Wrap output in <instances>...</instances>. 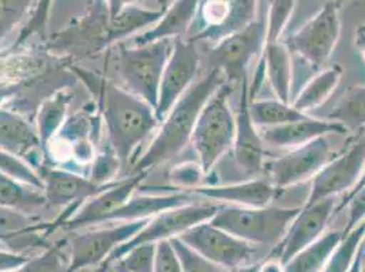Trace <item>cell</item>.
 <instances>
[{
    "instance_id": "obj_1",
    "label": "cell",
    "mask_w": 365,
    "mask_h": 272,
    "mask_svg": "<svg viewBox=\"0 0 365 272\" xmlns=\"http://www.w3.org/2000/svg\"><path fill=\"white\" fill-rule=\"evenodd\" d=\"M71 70L96 95L94 103L101 115L106 140L120 161L124 179L137 161L139 147L160 124L155 110L109 79L94 75L79 67Z\"/></svg>"
},
{
    "instance_id": "obj_2",
    "label": "cell",
    "mask_w": 365,
    "mask_h": 272,
    "mask_svg": "<svg viewBox=\"0 0 365 272\" xmlns=\"http://www.w3.org/2000/svg\"><path fill=\"white\" fill-rule=\"evenodd\" d=\"M227 82L221 70L212 67L172 106L158 132L131 167L130 174L150 173L154 167L176 158L190 145L199 115L217 89ZM128 174V176H130Z\"/></svg>"
},
{
    "instance_id": "obj_3",
    "label": "cell",
    "mask_w": 365,
    "mask_h": 272,
    "mask_svg": "<svg viewBox=\"0 0 365 272\" xmlns=\"http://www.w3.org/2000/svg\"><path fill=\"white\" fill-rule=\"evenodd\" d=\"M101 128L103 120L96 103L68 115L46 146L43 165L63 167L79 174H83L81 167H85L88 174L100 147Z\"/></svg>"
},
{
    "instance_id": "obj_4",
    "label": "cell",
    "mask_w": 365,
    "mask_h": 272,
    "mask_svg": "<svg viewBox=\"0 0 365 272\" xmlns=\"http://www.w3.org/2000/svg\"><path fill=\"white\" fill-rule=\"evenodd\" d=\"M175 40H158L145 46H130L127 41L115 46V68L123 89L133 93L146 104L155 106L163 74Z\"/></svg>"
},
{
    "instance_id": "obj_5",
    "label": "cell",
    "mask_w": 365,
    "mask_h": 272,
    "mask_svg": "<svg viewBox=\"0 0 365 272\" xmlns=\"http://www.w3.org/2000/svg\"><path fill=\"white\" fill-rule=\"evenodd\" d=\"M230 93L232 83L224 82L203 106L191 136L190 145L206 176L233 146L236 115L229 103Z\"/></svg>"
},
{
    "instance_id": "obj_6",
    "label": "cell",
    "mask_w": 365,
    "mask_h": 272,
    "mask_svg": "<svg viewBox=\"0 0 365 272\" xmlns=\"http://www.w3.org/2000/svg\"><path fill=\"white\" fill-rule=\"evenodd\" d=\"M302 207H240L221 204L210 224L260 246L275 248Z\"/></svg>"
},
{
    "instance_id": "obj_7",
    "label": "cell",
    "mask_w": 365,
    "mask_h": 272,
    "mask_svg": "<svg viewBox=\"0 0 365 272\" xmlns=\"http://www.w3.org/2000/svg\"><path fill=\"white\" fill-rule=\"evenodd\" d=\"M267 9L269 0H260L255 19L242 31L215 43L209 52L212 67L221 70L232 85L242 83L251 61L263 53L267 40Z\"/></svg>"
},
{
    "instance_id": "obj_8",
    "label": "cell",
    "mask_w": 365,
    "mask_h": 272,
    "mask_svg": "<svg viewBox=\"0 0 365 272\" xmlns=\"http://www.w3.org/2000/svg\"><path fill=\"white\" fill-rule=\"evenodd\" d=\"M221 204L215 203H187L180 207H175L167 211L160 212L155 216L150 218L148 224L142 227L137 234L118 246L104 264L100 267L98 272H106L110 267L112 263L119 260L120 257L128 252L131 248L138 246L146 242H160L164 240H172L180 237L187 230L197 226L199 224L209 222L217 211L220 210Z\"/></svg>"
},
{
    "instance_id": "obj_9",
    "label": "cell",
    "mask_w": 365,
    "mask_h": 272,
    "mask_svg": "<svg viewBox=\"0 0 365 272\" xmlns=\"http://www.w3.org/2000/svg\"><path fill=\"white\" fill-rule=\"evenodd\" d=\"M149 219L112 224L108 227H88L71 236L68 240L70 266L68 272L93 270L103 266L109 255L124 242L131 240Z\"/></svg>"
},
{
    "instance_id": "obj_10",
    "label": "cell",
    "mask_w": 365,
    "mask_h": 272,
    "mask_svg": "<svg viewBox=\"0 0 365 272\" xmlns=\"http://www.w3.org/2000/svg\"><path fill=\"white\" fill-rule=\"evenodd\" d=\"M341 22L336 1H326L319 13L284 41L290 52L314 70L330 59L339 38Z\"/></svg>"
},
{
    "instance_id": "obj_11",
    "label": "cell",
    "mask_w": 365,
    "mask_h": 272,
    "mask_svg": "<svg viewBox=\"0 0 365 272\" xmlns=\"http://www.w3.org/2000/svg\"><path fill=\"white\" fill-rule=\"evenodd\" d=\"M178 239L224 270L255 264L258 255V245L214 226L210 221L187 230Z\"/></svg>"
},
{
    "instance_id": "obj_12",
    "label": "cell",
    "mask_w": 365,
    "mask_h": 272,
    "mask_svg": "<svg viewBox=\"0 0 365 272\" xmlns=\"http://www.w3.org/2000/svg\"><path fill=\"white\" fill-rule=\"evenodd\" d=\"M331 159L327 136H320L300 147H294L282 157L264 162L263 172L274 187L285 189L312 179Z\"/></svg>"
},
{
    "instance_id": "obj_13",
    "label": "cell",
    "mask_w": 365,
    "mask_h": 272,
    "mask_svg": "<svg viewBox=\"0 0 365 272\" xmlns=\"http://www.w3.org/2000/svg\"><path fill=\"white\" fill-rule=\"evenodd\" d=\"M200 64L197 43L176 38L169 56L158 91L155 116L161 121L167 116L182 94L188 90L197 78Z\"/></svg>"
},
{
    "instance_id": "obj_14",
    "label": "cell",
    "mask_w": 365,
    "mask_h": 272,
    "mask_svg": "<svg viewBox=\"0 0 365 272\" xmlns=\"http://www.w3.org/2000/svg\"><path fill=\"white\" fill-rule=\"evenodd\" d=\"M365 167V139L359 137L342 155L331 158L311 179V189L305 204L326 197L348 194L356 185Z\"/></svg>"
},
{
    "instance_id": "obj_15",
    "label": "cell",
    "mask_w": 365,
    "mask_h": 272,
    "mask_svg": "<svg viewBox=\"0 0 365 272\" xmlns=\"http://www.w3.org/2000/svg\"><path fill=\"white\" fill-rule=\"evenodd\" d=\"M335 214V197H326L312 204H304L292 221L284 239L273 248V253L282 264L305 246L324 234L330 218Z\"/></svg>"
},
{
    "instance_id": "obj_16",
    "label": "cell",
    "mask_w": 365,
    "mask_h": 272,
    "mask_svg": "<svg viewBox=\"0 0 365 272\" xmlns=\"http://www.w3.org/2000/svg\"><path fill=\"white\" fill-rule=\"evenodd\" d=\"M37 172L43 180V194L49 209L64 210L71 206H81L118 182L100 185L91 182L88 176L49 165H41Z\"/></svg>"
},
{
    "instance_id": "obj_17",
    "label": "cell",
    "mask_w": 365,
    "mask_h": 272,
    "mask_svg": "<svg viewBox=\"0 0 365 272\" xmlns=\"http://www.w3.org/2000/svg\"><path fill=\"white\" fill-rule=\"evenodd\" d=\"M148 176L149 173H135L118 180L103 192L83 202L61 229L66 231H79L88 227L100 226L109 212L116 210L134 195Z\"/></svg>"
},
{
    "instance_id": "obj_18",
    "label": "cell",
    "mask_w": 365,
    "mask_h": 272,
    "mask_svg": "<svg viewBox=\"0 0 365 272\" xmlns=\"http://www.w3.org/2000/svg\"><path fill=\"white\" fill-rule=\"evenodd\" d=\"M248 97V78L240 83V104L236 115V134L232 152L237 167L247 176L255 177L264 167V143L259 134L258 127L251 120Z\"/></svg>"
},
{
    "instance_id": "obj_19",
    "label": "cell",
    "mask_w": 365,
    "mask_h": 272,
    "mask_svg": "<svg viewBox=\"0 0 365 272\" xmlns=\"http://www.w3.org/2000/svg\"><path fill=\"white\" fill-rule=\"evenodd\" d=\"M0 149L25 159L36 170L44 164V150L36 125L6 108H0Z\"/></svg>"
},
{
    "instance_id": "obj_20",
    "label": "cell",
    "mask_w": 365,
    "mask_h": 272,
    "mask_svg": "<svg viewBox=\"0 0 365 272\" xmlns=\"http://www.w3.org/2000/svg\"><path fill=\"white\" fill-rule=\"evenodd\" d=\"M258 130L264 145L277 149L290 150L307 145L320 136H329L331 134L345 135L349 132L346 127L338 121L314 119L311 116L284 125Z\"/></svg>"
},
{
    "instance_id": "obj_21",
    "label": "cell",
    "mask_w": 365,
    "mask_h": 272,
    "mask_svg": "<svg viewBox=\"0 0 365 272\" xmlns=\"http://www.w3.org/2000/svg\"><path fill=\"white\" fill-rule=\"evenodd\" d=\"M278 189L267 179H254L250 182H236L228 185H202L192 189L206 200L218 202L220 204L240 207H266L270 206Z\"/></svg>"
},
{
    "instance_id": "obj_22",
    "label": "cell",
    "mask_w": 365,
    "mask_h": 272,
    "mask_svg": "<svg viewBox=\"0 0 365 272\" xmlns=\"http://www.w3.org/2000/svg\"><path fill=\"white\" fill-rule=\"evenodd\" d=\"M198 1L175 0L150 29L134 36L130 41H125L130 46H138L150 44L158 40H176L185 37L197 14Z\"/></svg>"
},
{
    "instance_id": "obj_23",
    "label": "cell",
    "mask_w": 365,
    "mask_h": 272,
    "mask_svg": "<svg viewBox=\"0 0 365 272\" xmlns=\"http://www.w3.org/2000/svg\"><path fill=\"white\" fill-rule=\"evenodd\" d=\"M187 203H191V194L185 191L168 195H133L116 210L109 212L101 221V225L150 219L160 212L180 207Z\"/></svg>"
},
{
    "instance_id": "obj_24",
    "label": "cell",
    "mask_w": 365,
    "mask_h": 272,
    "mask_svg": "<svg viewBox=\"0 0 365 272\" xmlns=\"http://www.w3.org/2000/svg\"><path fill=\"white\" fill-rule=\"evenodd\" d=\"M260 59L275 98L290 104L293 91V59L289 48L284 41H266Z\"/></svg>"
},
{
    "instance_id": "obj_25",
    "label": "cell",
    "mask_w": 365,
    "mask_h": 272,
    "mask_svg": "<svg viewBox=\"0 0 365 272\" xmlns=\"http://www.w3.org/2000/svg\"><path fill=\"white\" fill-rule=\"evenodd\" d=\"M341 76L342 70L339 67H331L317 73L305 82L300 90L297 91L290 105L305 115L311 110L318 109L324 104V101H327V98L336 89Z\"/></svg>"
},
{
    "instance_id": "obj_26",
    "label": "cell",
    "mask_w": 365,
    "mask_h": 272,
    "mask_svg": "<svg viewBox=\"0 0 365 272\" xmlns=\"http://www.w3.org/2000/svg\"><path fill=\"white\" fill-rule=\"evenodd\" d=\"M344 239V230H333L320 236L284 264V272H320L326 261Z\"/></svg>"
},
{
    "instance_id": "obj_27",
    "label": "cell",
    "mask_w": 365,
    "mask_h": 272,
    "mask_svg": "<svg viewBox=\"0 0 365 272\" xmlns=\"http://www.w3.org/2000/svg\"><path fill=\"white\" fill-rule=\"evenodd\" d=\"M73 101V94L61 89L43 101L36 115V130L40 136L43 150L58 134L63 122L68 116V108Z\"/></svg>"
},
{
    "instance_id": "obj_28",
    "label": "cell",
    "mask_w": 365,
    "mask_h": 272,
    "mask_svg": "<svg viewBox=\"0 0 365 272\" xmlns=\"http://www.w3.org/2000/svg\"><path fill=\"white\" fill-rule=\"evenodd\" d=\"M161 10H150L140 6H130L123 9L119 14L110 16L109 23V46L125 41L128 37L148 31L161 16Z\"/></svg>"
},
{
    "instance_id": "obj_29",
    "label": "cell",
    "mask_w": 365,
    "mask_h": 272,
    "mask_svg": "<svg viewBox=\"0 0 365 272\" xmlns=\"http://www.w3.org/2000/svg\"><path fill=\"white\" fill-rule=\"evenodd\" d=\"M0 207L38 215L48 206L41 189L16 182L0 172Z\"/></svg>"
},
{
    "instance_id": "obj_30",
    "label": "cell",
    "mask_w": 365,
    "mask_h": 272,
    "mask_svg": "<svg viewBox=\"0 0 365 272\" xmlns=\"http://www.w3.org/2000/svg\"><path fill=\"white\" fill-rule=\"evenodd\" d=\"M248 110L252 122L258 128H270L284 125L307 117L303 112L294 109L290 104L274 100H254L250 101Z\"/></svg>"
},
{
    "instance_id": "obj_31",
    "label": "cell",
    "mask_w": 365,
    "mask_h": 272,
    "mask_svg": "<svg viewBox=\"0 0 365 272\" xmlns=\"http://www.w3.org/2000/svg\"><path fill=\"white\" fill-rule=\"evenodd\" d=\"M233 1L235 0H199L197 14L185 40L195 43L203 34L220 28L227 21Z\"/></svg>"
},
{
    "instance_id": "obj_32",
    "label": "cell",
    "mask_w": 365,
    "mask_h": 272,
    "mask_svg": "<svg viewBox=\"0 0 365 272\" xmlns=\"http://www.w3.org/2000/svg\"><path fill=\"white\" fill-rule=\"evenodd\" d=\"M327 120L338 121L348 131L365 130V86H356L346 91L327 117Z\"/></svg>"
},
{
    "instance_id": "obj_33",
    "label": "cell",
    "mask_w": 365,
    "mask_h": 272,
    "mask_svg": "<svg viewBox=\"0 0 365 272\" xmlns=\"http://www.w3.org/2000/svg\"><path fill=\"white\" fill-rule=\"evenodd\" d=\"M259 1L260 0H235L227 21L220 28L199 37L195 43L198 44L200 41H207L215 44L224 37L242 31L255 19L258 14Z\"/></svg>"
},
{
    "instance_id": "obj_34",
    "label": "cell",
    "mask_w": 365,
    "mask_h": 272,
    "mask_svg": "<svg viewBox=\"0 0 365 272\" xmlns=\"http://www.w3.org/2000/svg\"><path fill=\"white\" fill-rule=\"evenodd\" d=\"M68 240L53 242L41 253L31 256L22 267L9 272H68Z\"/></svg>"
},
{
    "instance_id": "obj_35",
    "label": "cell",
    "mask_w": 365,
    "mask_h": 272,
    "mask_svg": "<svg viewBox=\"0 0 365 272\" xmlns=\"http://www.w3.org/2000/svg\"><path fill=\"white\" fill-rule=\"evenodd\" d=\"M364 231L365 221L345 234L320 272H349Z\"/></svg>"
},
{
    "instance_id": "obj_36",
    "label": "cell",
    "mask_w": 365,
    "mask_h": 272,
    "mask_svg": "<svg viewBox=\"0 0 365 272\" xmlns=\"http://www.w3.org/2000/svg\"><path fill=\"white\" fill-rule=\"evenodd\" d=\"M88 177L91 182L100 185H106L109 182H116V177L122 179V165L116 154L110 149L107 140L104 146L98 147L96 158L91 162Z\"/></svg>"
},
{
    "instance_id": "obj_37",
    "label": "cell",
    "mask_w": 365,
    "mask_h": 272,
    "mask_svg": "<svg viewBox=\"0 0 365 272\" xmlns=\"http://www.w3.org/2000/svg\"><path fill=\"white\" fill-rule=\"evenodd\" d=\"M36 0H0V46L31 16Z\"/></svg>"
},
{
    "instance_id": "obj_38",
    "label": "cell",
    "mask_w": 365,
    "mask_h": 272,
    "mask_svg": "<svg viewBox=\"0 0 365 272\" xmlns=\"http://www.w3.org/2000/svg\"><path fill=\"white\" fill-rule=\"evenodd\" d=\"M0 172L16 182L31 185L43 191V180L38 172L28 164L25 159L19 158L11 152L0 149Z\"/></svg>"
},
{
    "instance_id": "obj_39",
    "label": "cell",
    "mask_w": 365,
    "mask_h": 272,
    "mask_svg": "<svg viewBox=\"0 0 365 272\" xmlns=\"http://www.w3.org/2000/svg\"><path fill=\"white\" fill-rule=\"evenodd\" d=\"M155 249H157L155 242L140 244L138 246L131 248L115 263H118L119 266H122L123 268L130 272H153L154 261H155Z\"/></svg>"
},
{
    "instance_id": "obj_40",
    "label": "cell",
    "mask_w": 365,
    "mask_h": 272,
    "mask_svg": "<svg viewBox=\"0 0 365 272\" xmlns=\"http://www.w3.org/2000/svg\"><path fill=\"white\" fill-rule=\"evenodd\" d=\"M206 173L203 172L199 162L184 161L170 169L168 180L173 187L180 188L185 192H191L192 189L203 185Z\"/></svg>"
},
{
    "instance_id": "obj_41",
    "label": "cell",
    "mask_w": 365,
    "mask_h": 272,
    "mask_svg": "<svg viewBox=\"0 0 365 272\" xmlns=\"http://www.w3.org/2000/svg\"><path fill=\"white\" fill-rule=\"evenodd\" d=\"M293 7L294 0H269L266 41H281L282 33L289 22Z\"/></svg>"
},
{
    "instance_id": "obj_42",
    "label": "cell",
    "mask_w": 365,
    "mask_h": 272,
    "mask_svg": "<svg viewBox=\"0 0 365 272\" xmlns=\"http://www.w3.org/2000/svg\"><path fill=\"white\" fill-rule=\"evenodd\" d=\"M170 242L179 256L182 272H225L222 267L199 255L197 251L190 248L180 239H172Z\"/></svg>"
},
{
    "instance_id": "obj_43",
    "label": "cell",
    "mask_w": 365,
    "mask_h": 272,
    "mask_svg": "<svg viewBox=\"0 0 365 272\" xmlns=\"http://www.w3.org/2000/svg\"><path fill=\"white\" fill-rule=\"evenodd\" d=\"M153 272H182L180 260L170 240L157 242Z\"/></svg>"
},
{
    "instance_id": "obj_44",
    "label": "cell",
    "mask_w": 365,
    "mask_h": 272,
    "mask_svg": "<svg viewBox=\"0 0 365 272\" xmlns=\"http://www.w3.org/2000/svg\"><path fill=\"white\" fill-rule=\"evenodd\" d=\"M31 256L0 249V272H9L22 267Z\"/></svg>"
},
{
    "instance_id": "obj_45",
    "label": "cell",
    "mask_w": 365,
    "mask_h": 272,
    "mask_svg": "<svg viewBox=\"0 0 365 272\" xmlns=\"http://www.w3.org/2000/svg\"><path fill=\"white\" fill-rule=\"evenodd\" d=\"M107 4L110 16H115L122 11L123 9L130 6H139L142 0H104Z\"/></svg>"
},
{
    "instance_id": "obj_46",
    "label": "cell",
    "mask_w": 365,
    "mask_h": 272,
    "mask_svg": "<svg viewBox=\"0 0 365 272\" xmlns=\"http://www.w3.org/2000/svg\"><path fill=\"white\" fill-rule=\"evenodd\" d=\"M365 187V167L363 169V172H361V174H360V177H359V180L356 182V185L350 189L349 192L345 195V197H342V202L338 204V207L335 209V212H339L342 209H345L346 206H348V203L350 202V199L354 197L360 189H363Z\"/></svg>"
},
{
    "instance_id": "obj_47",
    "label": "cell",
    "mask_w": 365,
    "mask_h": 272,
    "mask_svg": "<svg viewBox=\"0 0 365 272\" xmlns=\"http://www.w3.org/2000/svg\"><path fill=\"white\" fill-rule=\"evenodd\" d=\"M258 272H284V264L277 257H270L259 264Z\"/></svg>"
},
{
    "instance_id": "obj_48",
    "label": "cell",
    "mask_w": 365,
    "mask_h": 272,
    "mask_svg": "<svg viewBox=\"0 0 365 272\" xmlns=\"http://www.w3.org/2000/svg\"><path fill=\"white\" fill-rule=\"evenodd\" d=\"M356 46L359 48V51L361 52V55L365 59V25L360 26V29L356 34Z\"/></svg>"
},
{
    "instance_id": "obj_49",
    "label": "cell",
    "mask_w": 365,
    "mask_h": 272,
    "mask_svg": "<svg viewBox=\"0 0 365 272\" xmlns=\"http://www.w3.org/2000/svg\"><path fill=\"white\" fill-rule=\"evenodd\" d=\"M258 266L259 264H250V266H244V267L225 270V272H258Z\"/></svg>"
},
{
    "instance_id": "obj_50",
    "label": "cell",
    "mask_w": 365,
    "mask_h": 272,
    "mask_svg": "<svg viewBox=\"0 0 365 272\" xmlns=\"http://www.w3.org/2000/svg\"><path fill=\"white\" fill-rule=\"evenodd\" d=\"M349 272H361V253H360L359 249H357V255H356V258H354V261L350 267Z\"/></svg>"
},
{
    "instance_id": "obj_51",
    "label": "cell",
    "mask_w": 365,
    "mask_h": 272,
    "mask_svg": "<svg viewBox=\"0 0 365 272\" xmlns=\"http://www.w3.org/2000/svg\"><path fill=\"white\" fill-rule=\"evenodd\" d=\"M157 4L161 11H165L170 4V0H157Z\"/></svg>"
},
{
    "instance_id": "obj_52",
    "label": "cell",
    "mask_w": 365,
    "mask_h": 272,
    "mask_svg": "<svg viewBox=\"0 0 365 272\" xmlns=\"http://www.w3.org/2000/svg\"><path fill=\"white\" fill-rule=\"evenodd\" d=\"M112 272H130L127 271L125 268H123L122 266H119L118 263H113V264H110V267H109Z\"/></svg>"
},
{
    "instance_id": "obj_53",
    "label": "cell",
    "mask_w": 365,
    "mask_h": 272,
    "mask_svg": "<svg viewBox=\"0 0 365 272\" xmlns=\"http://www.w3.org/2000/svg\"><path fill=\"white\" fill-rule=\"evenodd\" d=\"M359 251H360V253H361V258H363V261L365 260V231L364 236H363V240L360 242V246H359Z\"/></svg>"
},
{
    "instance_id": "obj_54",
    "label": "cell",
    "mask_w": 365,
    "mask_h": 272,
    "mask_svg": "<svg viewBox=\"0 0 365 272\" xmlns=\"http://www.w3.org/2000/svg\"><path fill=\"white\" fill-rule=\"evenodd\" d=\"M361 272H365V260L363 261V258H361Z\"/></svg>"
},
{
    "instance_id": "obj_55",
    "label": "cell",
    "mask_w": 365,
    "mask_h": 272,
    "mask_svg": "<svg viewBox=\"0 0 365 272\" xmlns=\"http://www.w3.org/2000/svg\"><path fill=\"white\" fill-rule=\"evenodd\" d=\"M78 272H91V270H81V271Z\"/></svg>"
},
{
    "instance_id": "obj_56",
    "label": "cell",
    "mask_w": 365,
    "mask_h": 272,
    "mask_svg": "<svg viewBox=\"0 0 365 272\" xmlns=\"http://www.w3.org/2000/svg\"><path fill=\"white\" fill-rule=\"evenodd\" d=\"M361 137H364L365 139V130L363 131V132H361Z\"/></svg>"
},
{
    "instance_id": "obj_57",
    "label": "cell",
    "mask_w": 365,
    "mask_h": 272,
    "mask_svg": "<svg viewBox=\"0 0 365 272\" xmlns=\"http://www.w3.org/2000/svg\"><path fill=\"white\" fill-rule=\"evenodd\" d=\"M326 1H338V0H326Z\"/></svg>"
},
{
    "instance_id": "obj_58",
    "label": "cell",
    "mask_w": 365,
    "mask_h": 272,
    "mask_svg": "<svg viewBox=\"0 0 365 272\" xmlns=\"http://www.w3.org/2000/svg\"><path fill=\"white\" fill-rule=\"evenodd\" d=\"M106 272H112V270H110V268H108L107 271Z\"/></svg>"
}]
</instances>
